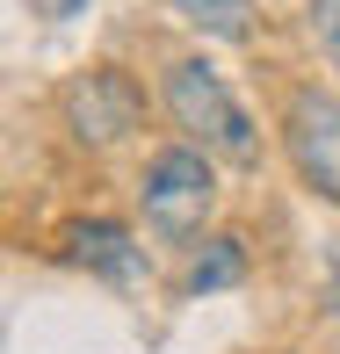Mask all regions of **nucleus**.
I'll list each match as a JSON object with an SVG mask.
<instances>
[{
	"label": "nucleus",
	"mask_w": 340,
	"mask_h": 354,
	"mask_svg": "<svg viewBox=\"0 0 340 354\" xmlns=\"http://www.w3.org/2000/svg\"><path fill=\"white\" fill-rule=\"evenodd\" d=\"M167 116H174V131H181V145L224 159V167H253V159H261V131H253V116L232 102L224 73L203 66V58H181V66L167 73Z\"/></svg>",
	"instance_id": "obj_1"
},
{
	"label": "nucleus",
	"mask_w": 340,
	"mask_h": 354,
	"mask_svg": "<svg viewBox=\"0 0 340 354\" xmlns=\"http://www.w3.org/2000/svg\"><path fill=\"white\" fill-rule=\"evenodd\" d=\"M138 203H145V224H152L159 239H188V232H203L210 203H217L210 152H196V145H167V152H152Z\"/></svg>",
	"instance_id": "obj_2"
},
{
	"label": "nucleus",
	"mask_w": 340,
	"mask_h": 354,
	"mask_svg": "<svg viewBox=\"0 0 340 354\" xmlns=\"http://www.w3.org/2000/svg\"><path fill=\"white\" fill-rule=\"evenodd\" d=\"M283 152L297 167V181L312 188L319 203L340 210V94H319V87H297L283 109Z\"/></svg>",
	"instance_id": "obj_3"
},
{
	"label": "nucleus",
	"mask_w": 340,
	"mask_h": 354,
	"mask_svg": "<svg viewBox=\"0 0 340 354\" xmlns=\"http://www.w3.org/2000/svg\"><path fill=\"white\" fill-rule=\"evenodd\" d=\"M58 109H66V131L80 145H116V138H131L138 123H145V94H138V80L131 73H116V66H94V73H80L66 94H58Z\"/></svg>",
	"instance_id": "obj_4"
},
{
	"label": "nucleus",
	"mask_w": 340,
	"mask_h": 354,
	"mask_svg": "<svg viewBox=\"0 0 340 354\" xmlns=\"http://www.w3.org/2000/svg\"><path fill=\"white\" fill-rule=\"evenodd\" d=\"M73 261L94 268V275H109V282H138L145 253H138V239L123 232V224L94 217V224H73Z\"/></svg>",
	"instance_id": "obj_5"
},
{
	"label": "nucleus",
	"mask_w": 340,
	"mask_h": 354,
	"mask_svg": "<svg viewBox=\"0 0 340 354\" xmlns=\"http://www.w3.org/2000/svg\"><path fill=\"white\" fill-rule=\"evenodd\" d=\"M247 275V239H210L188 268V297H210V289H232Z\"/></svg>",
	"instance_id": "obj_6"
},
{
	"label": "nucleus",
	"mask_w": 340,
	"mask_h": 354,
	"mask_svg": "<svg viewBox=\"0 0 340 354\" xmlns=\"http://www.w3.org/2000/svg\"><path fill=\"white\" fill-rule=\"evenodd\" d=\"M174 15L196 22L203 37H224V44H239L253 29V0H174Z\"/></svg>",
	"instance_id": "obj_7"
},
{
	"label": "nucleus",
	"mask_w": 340,
	"mask_h": 354,
	"mask_svg": "<svg viewBox=\"0 0 340 354\" xmlns=\"http://www.w3.org/2000/svg\"><path fill=\"white\" fill-rule=\"evenodd\" d=\"M312 37L326 51V66L340 73V0H312Z\"/></svg>",
	"instance_id": "obj_8"
}]
</instances>
